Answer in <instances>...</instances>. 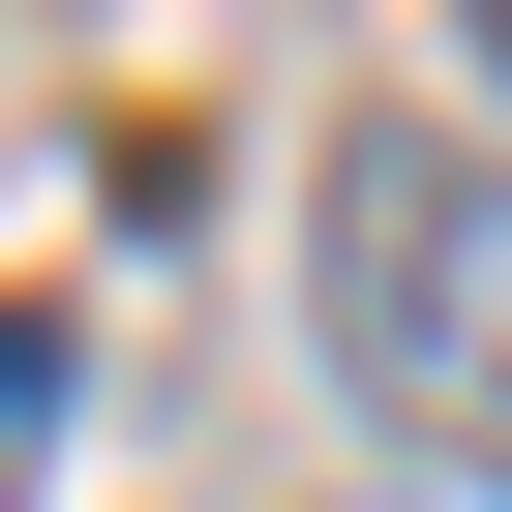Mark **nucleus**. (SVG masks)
I'll use <instances>...</instances> for the list:
<instances>
[{
	"mask_svg": "<svg viewBox=\"0 0 512 512\" xmlns=\"http://www.w3.org/2000/svg\"><path fill=\"white\" fill-rule=\"evenodd\" d=\"M302 302H332V392H362L422 482H512V151L332 121V151H302Z\"/></svg>",
	"mask_w": 512,
	"mask_h": 512,
	"instance_id": "nucleus-1",
	"label": "nucleus"
},
{
	"mask_svg": "<svg viewBox=\"0 0 512 512\" xmlns=\"http://www.w3.org/2000/svg\"><path fill=\"white\" fill-rule=\"evenodd\" d=\"M61 482V302H0V512Z\"/></svg>",
	"mask_w": 512,
	"mask_h": 512,
	"instance_id": "nucleus-2",
	"label": "nucleus"
},
{
	"mask_svg": "<svg viewBox=\"0 0 512 512\" xmlns=\"http://www.w3.org/2000/svg\"><path fill=\"white\" fill-rule=\"evenodd\" d=\"M482 61H512V0H482Z\"/></svg>",
	"mask_w": 512,
	"mask_h": 512,
	"instance_id": "nucleus-3",
	"label": "nucleus"
}]
</instances>
